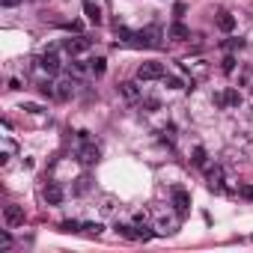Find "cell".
I'll return each instance as SVG.
<instances>
[{
    "label": "cell",
    "instance_id": "e0dca14e",
    "mask_svg": "<svg viewBox=\"0 0 253 253\" xmlns=\"http://www.w3.org/2000/svg\"><path fill=\"white\" fill-rule=\"evenodd\" d=\"M116 232L119 235H125V238H131V241H137L140 235H137V226H125V223H116Z\"/></svg>",
    "mask_w": 253,
    "mask_h": 253
},
{
    "label": "cell",
    "instance_id": "277c9868",
    "mask_svg": "<svg viewBox=\"0 0 253 253\" xmlns=\"http://www.w3.org/2000/svg\"><path fill=\"white\" fill-rule=\"evenodd\" d=\"M98 155H101V152H98V146H95V143H89V140H84V143L78 146V161H81V164H95V161H98Z\"/></svg>",
    "mask_w": 253,
    "mask_h": 253
},
{
    "label": "cell",
    "instance_id": "d6986e66",
    "mask_svg": "<svg viewBox=\"0 0 253 253\" xmlns=\"http://www.w3.org/2000/svg\"><path fill=\"white\" fill-rule=\"evenodd\" d=\"M39 92H42L45 98H54V95H57V89H54V84H51V81H45V84H39Z\"/></svg>",
    "mask_w": 253,
    "mask_h": 253
},
{
    "label": "cell",
    "instance_id": "ba28073f",
    "mask_svg": "<svg viewBox=\"0 0 253 253\" xmlns=\"http://www.w3.org/2000/svg\"><path fill=\"white\" fill-rule=\"evenodd\" d=\"M214 104H217V107H238V104H241V92H238V89H226V92L214 95Z\"/></svg>",
    "mask_w": 253,
    "mask_h": 253
},
{
    "label": "cell",
    "instance_id": "5bb4252c",
    "mask_svg": "<svg viewBox=\"0 0 253 253\" xmlns=\"http://www.w3.org/2000/svg\"><path fill=\"white\" fill-rule=\"evenodd\" d=\"M167 33H170V39H176V42H185V39L191 36V30H188V27H185L182 21H176V24H170V30H167Z\"/></svg>",
    "mask_w": 253,
    "mask_h": 253
},
{
    "label": "cell",
    "instance_id": "8fae6325",
    "mask_svg": "<svg viewBox=\"0 0 253 253\" xmlns=\"http://www.w3.org/2000/svg\"><path fill=\"white\" fill-rule=\"evenodd\" d=\"M119 92H122V98H128V101H137V98H140V86H137L134 81L119 84Z\"/></svg>",
    "mask_w": 253,
    "mask_h": 253
},
{
    "label": "cell",
    "instance_id": "d4e9b609",
    "mask_svg": "<svg viewBox=\"0 0 253 253\" xmlns=\"http://www.w3.org/2000/svg\"><path fill=\"white\" fill-rule=\"evenodd\" d=\"M84 229H86V235H101V223H84Z\"/></svg>",
    "mask_w": 253,
    "mask_h": 253
},
{
    "label": "cell",
    "instance_id": "7402d4cb",
    "mask_svg": "<svg viewBox=\"0 0 253 253\" xmlns=\"http://www.w3.org/2000/svg\"><path fill=\"white\" fill-rule=\"evenodd\" d=\"M191 161H194L197 167H203V164H206V149H203V146H197V149H194V158H191Z\"/></svg>",
    "mask_w": 253,
    "mask_h": 253
},
{
    "label": "cell",
    "instance_id": "9c48e42d",
    "mask_svg": "<svg viewBox=\"0 0 253 253\" xmlns=\"http://www.w3.org/2000/svg\"><path fill=\"white\" fill-rule=\"evenodd\" d=\"M42 197H45V203H48V206H60L66 194H63V188H60L57 182H48V185H45V191H42Z\"/></svg>",
    "mask_w": 253,
    "mask_h": 253
},
{
    "label": "cell",
    "instance_id": "cb8c5ba5",
    "mask_svg": "<svg viewBox=\"0 0 253 253\" xmlns=\"http://www.w3.org/2000/svg\"><path fill=\"white\" fill-rule=\"evenodd\" d=\"M69 72H72V75H84V72H86V66H84L81 60H72V66H69Z\"/></svg>",
    "mask_w": 253,
    "mask_h": 253
},
{
    "label": "cell",
    "instance_id": "5b68a950",
    "mask_svg": "<svg viewBox=\"0 0 253 253\" xmlns=\"http://www.w3.org/2000/svg\"><path fill=\"white\" fill-rule=\"evenodd\" d=\"M3 220H6V226H21L24 223V209L15 206V203L3 206Z\"/></svg>",
    "mask_w": 253,
    "mask_h": 253
},
{
    "label": "cell",
    "instance_id": "30bf717a",
    "mask_svg": "<svg viewBox=\"0 0 253 253\" xmlns=\"http://www.w3.org/2000/svg\"><path fill=\"white\" fill-rule=\"evenodd\" d=\"M84 15H86V21L95 24V27L104 21V18H101V6L95 3V0H84Z\"/></svg>",
    "mask_w": 253,
    "mask_h": 253
},
{
    "label": "cell",
    "instance_id": "f1b7e54d",
    "mask_svg": "<svg viewBox=\"0 0 253 253\" xmlns=\"http://www.w3.org/2000/svg\"><path fill=\"white\" fill-rule=\"evenodd\" d=\"M185 9H188L185 3H176V6H173V15H176V18H182V15H185Z\"/></svg>",
    "mask_w": 253,
    "mask_h": 253
},
{
    "label": "cell",
    "instance_id": "7a4b0ae2",
    "mask_svg": "<svg viewBox=\"0 0 253 253\" xmlns=\"http://www.w3.org/2000/svg\"><path fill=\"white\" fill-rule=\"evenodd\" d=\"M158 78H164V63H158V60L140 63V69H137V81H158Z\"/></svg>",
    "mask_w": 253,
    "mask_h": 253
},
{
    "label": "cell",
    "instance_id": "ffe728a7",
    "mask_svg": "<svg viewBox=\"0 0 253 253\" xmlns=\"http://www.w3.org/2000/svg\"><path fill=\"white\" fill-rule=\"evenodd\" d=\"M220 69H223L226 75H232V72H235V57H232V54H226V57H223V66H220Z\"/></svg>",
    "mask_w": 253,
    "mask_h": 253
},
{
    "label": "cell",
    "instance_id": "6da1fadb",
    "mask_svg": "<svg viewBox=\"0 0 253 253\" xmlns=\"http://www.w3.org/2000/svg\"><path fill=\"white\" fill-rule=\"evenodd\" d=\"M170 197H173V209H176V214H179V217H188V211H191V194H188L182 185H176V188L170 191Z\"/></svg>",
    "mask_w": 253,
    "mask_h": 253
},
{
    "label": "cell",
    "instance_id": "ac0fdd59",
    "mask_svg": "<svg viewBox=\"0 0 253 253\" xmlns=\"http://www.w3.org/2000/svg\"><path fill=\"white\" fill-rule=\"evenodd\" d=\"M84 229V223H78V220H63L60 223V232H81Z\"/></svg>",
    "mask_w": 253,
    "mask_h": 253
},
{
    "label": "cell",
    "instance_id": "f546056e",
    "mask_svg": "<svg viewBox=\"0 0 253 253\" xmlns=\"http://www.w3.org/2000/svg\"><path fill=\"white\" fill-rule=\"evenodd\" d=\"M143 107H149V110H158V98H143Z\"/></svg>",
    "mask_w": 253,
    "mask_h": 253
},
{
    "label": "cell",
    "instance_id": "3957f363",
    "mask_svg": "<svg viewBox=\"0 0 253 253\" xmlns=\"http://www.w3.org/2000/svg\"><path fill=\"white\" fill-rule=\"evenodd\" d=\"M39 69H42V72H48V75L60 72V54H57V48H48V51L39 57Z\"/></svg>",
    "mask_w": 253,
    "mask_h": 253
},
{
    "label": "cell",
    "instance_id": "8992f818",
    "mask_svg": "<svg viewBox=\"0 0 253 253\" xmlns=\"http://www.w3.org/2000/svg\"><path fill=\"white\" fill-rule=\"evenodd\" d=\"M140 45L143 48H158L161 45V30L152 24V27H146V30H140Z\"/></svg>",
    "mask_w": 253,
    "mask_h": 253
},
{
    "label": "cell",
    "instance_id": "7c38bea8",
    "mask_svg": "<svg viewBox=\"0 0 253 253\" xmlns=\"http://www.w3.org/2000/svg\"><path fill=\"white\" fill-rule=\"evenodd\" d=\"M209 188H211V191H223V167L214 164V167L209 170Z\"/></svg>",
    "mask_w": 253,
    "mask_h": 253
},
{
    "label": "cell",
    "instance_id": "4316f807",
    "mask_svg": "<svg viewBox=\"0 0 253 253\" xmlns=\"http://www.w3.org/2000/svg\"><path fill=\"white\" fill-rule=\"evenodd\" d=\"M235 48H244V42L241 39H229L226 42V51H235Z\"/></svg>",
    "mask_w": 253,
    "mask_h": 253
},
{
    "label": "cell",
    "instance_id": "603a6c76",
    "mask_svg": "<svg viewBox=\"0 0 253 253\" xmlns=\"http://www.w3.org/2000/svg\"><path fill=\"white\" fill-rule=\"evenodd\" d=\"M238 194H241L244 200H250V203H253V182H244V185L238 188Z\"/></svg>",
    "mask_w": 253,
    "mask_h": 253
},
{
    "label": "cell",
    "instance_id": "4fadbf2b",
    "mask_svg": "<svg viewBox=\"0 0 253 253\" xmlns=\"http://www.w3.org/2000/svg\"><path fill=\"white\" fill-rule=\"evenodd\" d=\"M217 30H220V33H232V30H235V18H232L226 9L217 12Z\"/></svg>",
    "mask_w": 253,
    "mask_h": 253
},
{
    "label": "cell",
    "instance_id": "9a60e30c",
    "mask_svg": "<svg viewBox=\"0 0 253 253\" xmlns=\"http://www.w3.org/2000/svg\"><path fill=\"white\" fill-rule=\"evenodd\" d=\"M104 69H107V60H104V57H95V60H89V72H92L95 78H101V75H104Z\"/></svg>",
    "mask_w": 253,
    "mask_h": 253
},
{
    "label": "cell",
    "instance_id": "2e32d148",
    "mask_svg": "<svg viewBox=\"0 0 253 253\" xmlns=\"http://www.w3.org/2000/svg\"><path fill=\"white\" fill-rule=\"evenodd\" d=\"M75 86H78V81H66V84H60L57 98H69V95H75Z\"/></svg>",
    "mask_w": 253,
    "mask_h": 253
},
{
    "label": "cell",
    "instance_id": "83f0119b",
    "mask_svg": "<svg viewBox=\"0 0 253 253\" xmlns=\"http://www.w3.org/2000/svg\"><path fill=\"white\" fill-rule=\"evenodd\" d=\"M0 241H3V250H9V247H12V235H9V232L0 235Z\"/></svg>",
    "mask_w": 253,
    "mask_h": 253
},
{
    "label": "cell",
    "instance_id": "484cf974",
    "mask_svg": "<svg viewBox=\"0 0 253 253\" xmlns=\"http://www.w3.org/2000/svg\"><path fill=\"white\" fill-rule=\"evenodd\" d=\"M84 191H89V179H78V188H75V194H84Z\"/></svg>",
    "mask_w": 253,
    "mask_h": 253
},
{
    "label": "cell",
    "instance_id": "52a82bcc",
    "mask_svg": "<svg viewBox=\"0 0 253 253\" xmlns=\"http://www.w3.org/2000/svg\"><path fill=\"white\" fill-rule=\"evenodd\" d=\"M63 51L66 54H84V51H89V39H84V36H75V39H66L63 42Z\"/></svg>",
    "mask_w": 253,
    "mask_h": 253
},
{
    "label": "cell",
    "instance_id": "44dd1931",
    "mask_svg": "<svg viewBox=\"0 0 253 253\" xmlns=\"http://www.w3.org/2000/svg\"><path fill=\"white\" fill-rule=\"evenodd\" d=\"M164 81H167V86H170V89H188V86L182 84V78H173V75L167 78V75H164Z\"/></svg>",
    "mask_w": 253,
    "mask_h": 253
},
{
    "label": "cell",
    "instance_id": "4dcf8cb0",
    "mask_svg": "<svg viewBox=\"0 0 253 253\" xmlns=\"http://www.w3.org/2000/svg\"><path fill=\"white\" fill-rule=\"evenodd\" d=\"M21 3V0H0V6H3V9H12V6H18Z\"/></svg>",
    "mask_w": 253,
    "mask_h": 253
}]
</instances>
